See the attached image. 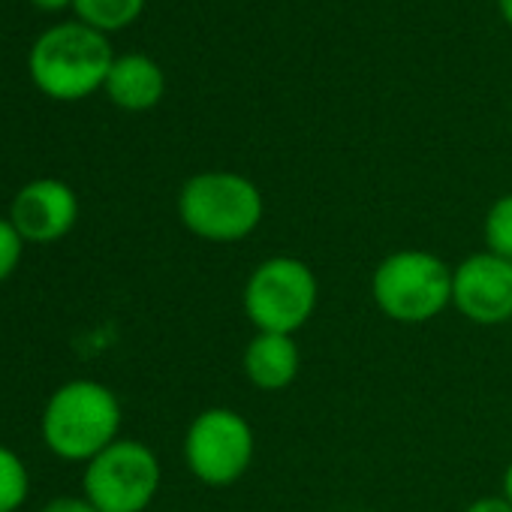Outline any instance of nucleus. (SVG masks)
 Instances as JSON below:
<instances>
[{"label": "nucleus", "instance_id": "18", "mask_svg": "<svg viewBox=\"0 0 512 512\" xmlns=\"http://www.w3.org/2000/svg\"><path fill=\"white\" fill-rule=\"evenodd\" d=\"M31 7H37L40 13H61V10H73V0H31Z\"/></svg>", "mask_w": 512, "mask_h": 512}, {"label": "nucleus", "instance_id": "7", "mask_svg": "<svg viewBox=\"0 0 512 512\" xmlns=\"http://www.w3.org/2000/svg\"><path fill=\"white\" fill-rule=\"evenodd\" d=\"M163 482L160 458L133 437H118L85 464L82 494L97 512H145Z\"/></svg>", "mask_w": 512, "mask_h": 512}, {"label": "nucleus", "instance_id": "1", "mask_svg": "<svg viewBox=\"0 0 512 512\" xmlns=\"http://www.w3.org/2000/svg\"><path fill=\"white\" fill-rule=\"evenodd\" d=\"M115 58L106 34L82 22H61L34 40L28 52V76L43 97L55 103H79L103 91Z\"/></svg>", "mask_w": 512, "mask_h": 512}, {"label": "nucleus", "instance_id": "9", "mask_svg": "<svg viewBox=\"0 0 512 512\" xmlns=\"http://www.w3.org/2000/svg\"><path fill=\"white\" fill-rule=\"evenodd\" d=\"M7 217L25 244H55L79 223V196L61 178H34L13 196Z\"/></svg>", "mask_w": 512, "mask_h": 512}, {"label": "nucleus", "instance_id": "2", "mask_svg": "<svg viewBox=\"0 0 512 512\" xmlns=\"http://www.w3.org/2000/svg\"><path fill=\"white\" fill-rule=\"evenodd\" d=\"M121 422L118 395L100 380L79 377L49 395L40 413V434L55 458L88 464L121 437Z\"/></svg>", "mask_w": 512, "mask_h": 512}, {"label": "nucleus", "instance_id": "19", "mask_svg": "<svg viewBox=\"0 0 512 512\" xmlns=\"http://www.w3.org/2000/svg\"><path fill=\"white\" fill-rule=\"evenodd\" d=\"M503 497L512 503V461H509L506 470H503Z\"/></svg>", "mask_w": 512, "mask_h": 512}, {"label": "nucleus", "instance_id": "20", "mask_svg": "<svg viewBox=\"0 0 512 512\" xmlns=\"http://www.w3.org/2000/svg\"><path fill=\"white\" fill-rule=\"evenodd\" d=\"M500 4V16L506 19V25L512 28V0H497Z\"/></svg>", "mask_w": 512, "mask_h": 512}, {"label": "nucleus", "instance_id": "11", "mask_svg": "<svg viewBox=\"0 0 512 512\" xmlns=\"http://www.w3.org/2000/svg\"><path fill=\"white\" fill-rule=\"evenodd\" d=\"M103 91L124 112H148L163 100L166 76L154 58L130 52L115 58Z\"/></svg>", "mask_w": 512, "mask_h": 512}, {"label": "nucleus", "instance_id": "12", "mask_svg": "<svg viewBox=\"0 0 512 512\" xmlns=\"http://www.w3.org/2000/svg\"><path fill=\"white\" fill-rule=\"evenodd\" d=\"M142 10H145V0H73L76 22L100 34L130 28L142 16Z\"/></svg>", "mask_w": 512, "mask_h": 512}, {"label": "nucleus", "instance_id": "6", "mask_svg": "<svg viewBox=\"0 0 512 512\" xmlns=\"http://www.w3.org/2000/svg\"><path fill=\"white\" fill-rule=\"evenodd\" d=\"M181 455L193 479L208 488H229L250 470L256 437L238 410L205 407L187 425Z\"/></svg>", "mask_w": 512, "mask_h": 512}, {"label": "nucleus", "instance_id": "15", "mask_svg": "<svg viewBox=\"0 0 512 512\" xmlns=\"http://www.w3.org/2000/svg\"><path fill=\"white\" fill-rule=\"evenodd\" d=\"M22 253H25V238L16 232L10 217H0V284L16 275Z\"/></svg>", "mask_w": 512, "mask_h": 512}, {"label": "nucleus", "instance_id": "3", "mask_svg": "<svg viewBox=\"0 0 512 512\" xmlns=\"http://www.w3.org/2000/svg\"><path fill=\"white\" fill-rule=\"evenodd\" d=\"M178 217L184 229L211 244L250 238L266 217V199L250 178L226 169L196 172L181 184Z\"/></svg>", "mask_w": 512, "mask_h": 512}, {"label": "nucleus", "instance_id": "13", "mask_svg": "<svg viewBox=\"0 0 512 512\" xmlns=\"http://www.w3.org/2000/svg\"><path fill=\"white\" fill-rule=\"evenodd\" d=\"M31 494V473L22 455L0 443V512H19Z\"/></svg>", "mask_w": 512, "mask_h": 512}, {"label": "nucleus", "instance_id": "5", "mask_svg": "<svg viewBox=\"0 0 512 512\" xmlns=\"http://www.w3.org/2000/svg\"><path fill=\"white\" fill-rule=\"evenodd\" d=\"M320 305V281L299 256H269L256 266L241 290V308L253 332H302Z\"/></svg>", "mask_w": 512, "mask_h": 512}, {"label": "nucleus", "instance_id": "4", "mask_svg": "<svg viewBox=\"0 0 512 512\" xmlns=\"http://www.w3.org/2000/svg\"><path fill=\"white\" fill-rule=\"evenodd\" d=\"M377 311L398 326H425L452 308V266L422 247H401L371 275Z\"/></svg>", "mask_w": 512, "mask_h": 512}, {"label": "nucleus", "instance_id": "14", "mask_svg": "<svg viewBox=\"0 0 512 512\" xmlns=\"http://www.w3.org/2000/svg\"><path fill=\"white\" fill-rule=\"evenodd\" d=\"M482 238L488 253H497L512 263V193L491 202L482 220Z\"/></svg>", "mask_w": 512, "mask_h": 512}, {"label": "nucleus", "instance_id": "10", "mask_svg": "<svg viewBox=\"0 0 512 512\" xmlns=\"http://www.w3.org/2000/svg\"><path fill=\"white\" fill-rule=\"evenodd\" d=\"M302 368V350L293 335L253 332L241 353V371L260 392H284L296 383Z\"/></svg>", "mask_w": 512, "mask_h": 512}, {"label": "nucleus", "instance_id": "8", "mask_svg": "<svg viewBox=\"0 0 512 512\" xmlns=\"http://www.w3.org/2000/svg\"><path fill=\"white\" fill-rule=\"evenodd\" d=\"M452 308L473 326H503L512 320V263L479 250L452 266Z\"/></svg>", "mask_w": 512, "mask_h": 512}, {"label": "nucleus", "instance_id": "17", "mask_svg": "<svg viewBox=\"0 0 512 512\" xmlns=\"http://www.w3.org/2000/svg\"><path fill=\"white\" fill-rule=\"evenodd\" d=\"M464 512H512V503L503 494H491V497H476Z\"/></svg>", "mask_w": 512, "mask_h": 512}, {"label": "nucleus", "instance_id": "16", "mask_svg": "<svg viewBox=\"0 0 512 512\" xmlns=\"http://www.w3.org/2000/svg\"><path fill=\"white\" fill-rule=\"evenodd\" d=\"M40 512H97V506L85 494L82 497L64 494V497H52L49 503H43Z\"/></svg>", "mask_w": 512, "mask_h": 512}]
</instances>
